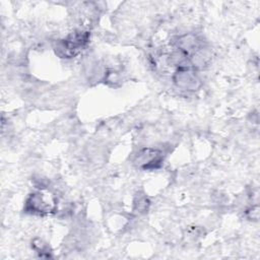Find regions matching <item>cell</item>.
<instances>
[{
	"label": "cell",
	"instance_id": "cell-4",
	"mask_svg": "<svg viewBox=\"0 0 260 260\" xmlns=\"http://www.w3.org/2000/svg\"><path fill=\"white\" fill-rule=\"evenodd\" d=\"M164 160L162 152L155 148H143L141 149L135 157L134 162L136 166L142 170L152 171L158 169Z\"/></svg>",
	"mask_w": 260,
	"mask_h": 260
},
{
	"label": "cell",
	"instance_id": "cell-1",
	"mask_svg": "<svg viewBox=\"0 0 260 260\" xmlns=\"http://www.w3.org/2000/svg\"><path fill=\"white\" fill-rule=\"evenodd\" d=\"M89 32L87 30H75L66 38L58 40L54 45V51L60 58L70 59L78 55L88 44Z\"/></svg>",
	"mask_w": 260,
	"mask_h": 260
},
{
	"label": "cell",
	"instance_id": "cell-5",
	"mask_svg": "<svg viewBox=\"0 0 260 260\" xmlns=\"http://www.w3.org/2000/svg\"><path fill=\"white\" fill-rule=\"evenodd\" d=\"M31 247L41 257H46V258L51 257V251L48 244L43 242L42 240L35 239L31 243Z\"/></svg>",
	"mask_w": 260,
	"mask_h": 260
},
{
	"label": "cell",
	"instance_id": "cell-3",
	"mask_svg": "<svg viewBox=\"0 0 260 260\" xmlns=\"http://www.w3.org/2000/svg\"><path fill=\"white\" fill-rule=\"evenodd\" d=\"M173 81L178 88L186 91H195L201 86V79L193 67L177 68Z\"/></svg>",
	"mask_w": 260,
	"mask_h": 260
},
{
	"label": "cell",
	"instance_id": "cell-2",
	"mask_svg": "<svg viewBox=\"0 0 260 260\" xmlns=\"http://www.w3.org/2000/svg\"><path fill=\"white\" fill-rule=\"evenodd\" d=\"M56 199L48 192L37 191L28 195L24 203V211L37 215H47L56 210Z\"/></svg>",
	"mask_w": 260,
	"mask_h": 260
}]
</instances>
